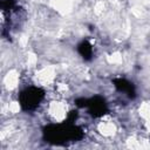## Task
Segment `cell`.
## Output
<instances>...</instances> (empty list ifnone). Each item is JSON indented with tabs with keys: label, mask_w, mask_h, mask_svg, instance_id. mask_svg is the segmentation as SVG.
<instances>
[{
	"label": "cell",
	"mask_w": 150,
	"mask_h": 150,
	"mask_svg": "<svg viewBox=\"0 0 150 150\" xmlns=\"http://www.w3.org/2000/svg\"><path fill=\"white\" fill-rule=\"evenodd\" d=\"M83 137L81 128L74 122H63L60 124H52L43 129V138L52 144H63L69 141H79Z\"/></svg>",
	"instance_id": "obj_1"
},
{
	"label": "cell",
	"mask_w": 150,
	"mask_h": 150,
	"mask_svg": "<svg viewBox=\"0 0 150 150\" xmlns=\"http://www.w3.org/2000/svg\"><path fill=\"white\" fill-rule=\"evenodd\" d=\"M45 97V91L38 87H28L21 91L19 95V103L21 108L26 111L35 110L38 105L42 102Z\"/></svg>",
	"instance_id": "obj_2"
},
{
	"label": "cell",
	"mask_w": 150,
	"mask_h": 150,
	"mask_svg": "<svg viewBox=\"0 0 150 150\" xmlns=\"http://www.w3.org/2000/svg\"><path fill=\"white\" fill-rule=\"evenodd\" d=\"M84 108H87L89 114L94 117H101L108 111V105L104 98L101 96H94L91 98H86Z\"/></svg>",
	"instance_id": "obj_3"
},
{
	"label": "cell",
	"mask_w": 150,
	"mask_h": 150,
	"mask_svg": "<svg viewBox=\"0 0 150 150\" xmlns=\"http://www.w3.org/2000/svg\"><path fill=\"white\" fill-rule=\"evenodd\" d=\"M114 86L118 91L127 94L130 98L135 97V94H136L135 86L131 82H129L128 80H125V79H115L114 80Z\"/></svg>",
	"instance_id": "obj_4"
},
{
	"label": "cell",
	"mask_w": 150,
	"mask_h": 150,
	"mask_svg": "<svg viewBox=\"0 0 150 150\" xmlns=\"http://www.w3.org/2000/svg\"><path fill=\"white\" fill-rule=\"evenodd\" d=\"M77 52L84 60H91L93 57V46L87 40H83L77 46Z\"/></svg>",
	"instance_id": "obj_5"
}]
</instances>
